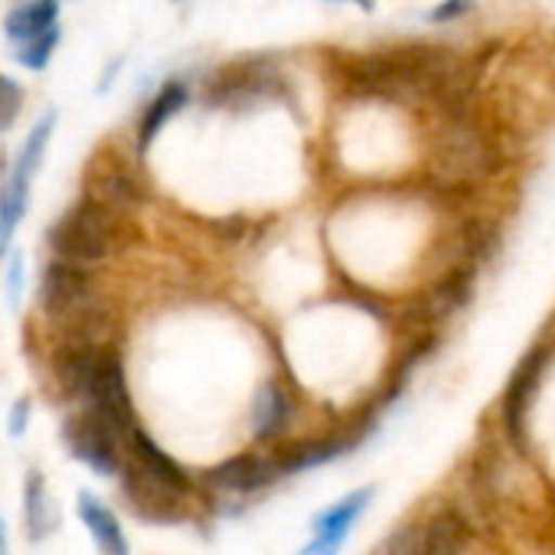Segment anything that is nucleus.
Instances as JSON below:
<instances>
[{"label":"nucleus","mask_w":555,"mask_h":555,"mask_svg":"<svg viewBox=\"0 0 555 555\" xmlns=\"http://www.w3.org/2000/svg\"><path fill=\"white\" fill-rule=\"evenodd\" d=\"M344 451H347V441H308V444L288 448L274 464H278V470H285V474H298V470H311L318 464H327Z\"/></svg>","instance_id":"nucleus-20"},{"label":"nucleus","mask_w":555,"mask_h":555,"mask_svg":"<svg viewBox=\"0 0 555 555\" xmlns=\"http://www.w3.org/2000/svg\"><path fill=\"white\" fill-rule=\"evenodd\" d=\"M461 548H464V519L448 509L431 516L422 539L415 542V555H461Z\"/></svg>","instance_id":"nucleus-19"},{"label":"nucleus","mask_w":555,"mask_h":555,"mask_svg":"<svg viewBox=\"0 0 555 555\" xmlns=\"http://www.w3.org/2000/svg\"><path fill=\"white\" fill-rule=\"evenodd\" d=\"M500 167L496 141L470 118L454 115L431 141L428 170L441 186L467 190L490 180Z\"/></svg>","instance_id":"nucleus-2"},{"label":"nucleus","mask_w":555,"mask_h":555,"mask_svg":"<svg viewBox=\"0 0 555 555\" xmlns=\"http://www.w3.org/2000/svg\"><path fill=\"white\" fill-rule=\"evenodd\" d=\"M474 8V0H444V4H438L428 17L435 21V24H444V21H454V17H461V14H467Z\"/></svg>","instance_id":"nucleus-24"},{"label":"nucleus","mask_w":555,"mask_h":555,"mask_svg":"<svg viewBox=\"0 0 555 555\" xmlns=\"http://www.w3.org/2000/svg\"><path fill=\"white\" fill-rule=\"evenodd\" d=\"M30 399H17L14 402V409H11V435L14 438H21L24 431H27V425H30Z\"/></svg>","instance_id":"nucleus-25"},{"label":"nucleus","mask_w":555,"mask_h":555,"mask_svg":"<svg viewBox=\"0 0 555 555\" xmlns=\"http://www.w3.org/2000/svg\"><path fill=\"white\" fill-rule=\"evenodd\" d=\"M138 238L141 229L125 209L99 206L92 199H82L73 209H66L63 219L53 222L50 229V248L56 251V258H69L82 264L118 255Z\"/></svg>","instance_id":"nucleus-1"},{"label":"nucleus","mask_w":555,"mask_h":555,"mask_svg":"<svg viewBox=\"0 0 555 555\" xmlns=\"http://www.w3.org/2000/svg\"><path fill=\"white\" fill-rule=\"evenodd\" d=\"M76 506H79V519L89 526V532H92V539H95V545H99L102 555H131L118 516L95 493H86L82 490L79 500H76Z\"/></svg>","instance_id":"nucleus-13"},{"label":"nucleus","mask_w":555,"mask_h":555,"mask_svg":"<svg viewBox=\"0 0 555 555\" xmlns=\"http://www.w3.org/2000/svg\"><path fill=\"white\" fill-rule=\"evenodd\" d=\"M56 128V115L40 118V125L30 131V138L21 147V157L14 164V173L8 180H0V258L11 248V238L27 212V196H30V180L40 170V160L47 154L50 134Z\"/></svg>","instance_id":"nucleus-3"},{"label":"nucleus","mask_w":555,"mask_h":555,"mask_svg":"<svg viewBox=\"0 0 555 555\" xmlns=\"http://www.w3.org/2000/svg\"><path fill=\"white\" fill-rule=\"evenodd\" d=\"M99 353H102L99 344H89V340H79V337H66L53 350V376H56V383H60V389L66 396H82L86 399V389H89Z\"/></svg>","instance_id":"nucleus-10"},{"label":"nucleus","mask_w":555,"mask_h":555,"mask_svg":"<svg viewBox=\"0 0 555 555\" xmlns=\"http://www.w3.org/2000/svg\"><path fill=\"white\" fill-rule=\"evenodd\" d=\"M56 43H60V27L53 24L50 30H43L40 37H34V40H27L24 47H21V66H27V69H34V73H40V69H47L50 66V56H53V50H56Z\"/></svg>","instance_id":"nucleus-21"},{"label":"nucleus","mask_w":555,"mask_h":555,"mask_svg":"<svg viewBox=\"0 0 555 555\" xmlns=\"http://www.w3.org/2000/svg\"><path fill=\"white\" fill-rule=\"evenodd\" d=\"M278 474L282 470H278L274 461H264L258 454H235V457L222 461L219 467H212L206 474V483L216 490H225V493H251V490L268 487Z\"/></svg>","instance_id":"nucleus-9"},{"label":"nucleus","mask_w":555,"mask_h":555,"mask_svg":"<svg viewBox=\"0 0 555 555\" xmlns=\"http://www.w3.org/2000/svg\"><path fill=\"white\" fill-rule=\"evenodd\" d=\"M24 108V86L11 76L0 73V134L11 131Z\"/></svg>","instance_id":"nucleus-22"},{"label":"nucleus","mask_w":555,"mask_h":555,"mask_svg":"<svg viewBox=\"0 0 555 555\" xmlns=\"http://www.w3.org/2000/svg\"><path fill=\"white\" fill-rule=\"evenodd\" d=\"M92 292V271L82 261L69 258H53L43 268L40 278V305L50 318H63L89 301Z\"/></svg>","instance_id":"nucleus-7"},{"label":"nucleus","mask_w":555,"mask_h":555,"mask_svg":"<svg viewBox=\"0 0 555 555\" xmlns=\"http://www.w3.org/2000/svg\"><path fill=\"white\" fill-rule=\"evenodd\" d=\"M545 360H548V350H545V347H542V350H532V353L519 363V370H516V376H513V383H509V389H506L503 415H506V428H509V435H513L516 441H522V435H526V412H529L532 392H535V386H539V376H542V370H545Z\"/></svg>","instance_id":"nucleus-12"},{"label":"nucleus","mask_w":555,"mask_h":555,"mask_svg":"<svg viewBox=\"0 0 555 555\" xmlns=\"http://www.w3.org/2000/svg\"><path fill=\"white\" fill-rule=\"evenodd\" d=\"M373 493H376L373 487H360V490L347 493L344 500H337L334 506L321 509V513L311 519L314 539L324 542V545H331L334 552H340L344 542H347V535H350V529H353V522H357V519L363 516V509L370 506Z\"/></svg>","instance_id":"nucleus-11"},{"label":"nucleus","mask_w":555,"mask_h":555,"mask_svg":"<svg viewBox=\"0 0 555 555\" xmlns=\"http://www.w3.org/2000/svg\"><path fill=\"white\" fill-rule=\"evenodd\" d=\"M288 415H292V402L285 396V389L278 383H264L255 396V405H251V428H255V438H274L282 435L285 425H288Z\"/></svg>","instance_id":"nucleus-15"},{"label":"nucleus","mask_w":555,"mask_h":555,"mask_svg":"<svg viewBox=\"0 0 555 555\" xmlns=\"http://www.w3.org/2000/svg\"><path fill=\"white\" fill-rule=\"evenodd\" d=\"M347 4H357V8H363V11H373V0H347Z\"/></svg>","instance_id":"nucleus-28"},{"label":"nucleus","mask_w":555,"mask_h":555,"mask_svg":"<svg viewBox=\"0 0 555 555\" xmlns=\"http://www.w3.org/2000/svg\"><path fill=\"white\" fill-rule=\"evenodd\" d=\"M86 399H89L92 412L112 425L115 435L134 431V409H131L125 370H121V360L112 347H102L95 370H92V379H89V389H86Z\"/></svg>","instance_id":"nucleus-5"},{"label":"nucleus","mask_w":555,"mask_h":555,"mask_svg":"<svg viewBox=\"0 0 555 555\" xmlns=\"http://www.w3.org/2000/svg\"><path fill=\"white\" fill-rule=\"evenodd\" d=\"M274 69L264 60H242V63H229L222 66L209 86H206V99L212 105H242L251 99H261L271 86H274Z\"/></svg>","instance_id":"nucleus-8"},{"label":"nucleus","mask_w":555,"mask_h":555,"mask_svg":"<svg viewBox=\"0 0 555 555\" xmlns=\"http://www.w3.org/2000/svg\"><path fill=\"white\" fill-rule=\"evenodd\" d=\"M216 229H219L222 242H235V238H242V232H245V219H242V216H229V219H219Z\"/></svg>","instance_id":"nucleus-26"},{"label":"nucleus","mask_w":555,"mask_h":555,"mask_svg":"<svg viewBox=\"0 0 555 555\" xmlns=\"http://www.w3.org/2000/svg\"><path fill=\"white\" fill-rule=\"evenodd\" d=\"M24 522L34 542L47 539L56 526V513L47 493V477L40 470H27V480H24Z\"/></svg>","instance_id":"nucleus-16"},{"label":"nucleus","mask_w":555,"mask_h":555,"mask_svg":"<svg viewBox=\"0 0 555 555\" xmlns=\"http://www.w3.org/2000/svg\"><path fill=\"white\" fill-rule=\"evenodd\" d=\"M60 17V4L56 0H27V4L14 8L4 21V30L11 40L27 43L34 37H40L43 30H50Z\"/></svg>","instance_id":"nucleus-18"},{"label":"nucleus","mask_w":555,"mask_h":555,"mask_svg":"<svg viewBox=\"0 0 555 555\" xmlns=\"http://www.w3.org/2000/svg\"><path fill=\"white\" fill-rule=\"evenodd\" d=\"M0 555H8V526H4V516H0Z\"/></svg>","instance_id":"nucleus-27"},{"label":"nucleus","mask_w":555,"mask_h":555,"mask_svg":"<svg viewBox=\"0 0 555 555\" xmlns=\"http://www.w3.org/2000/svg\"><path fill=\"white\" fill-rule=\"evenodd\" d=\"M21 292H24V258L14 255L8 261V295H11V305H21Z\"/></svg>","instance_id":"nucleus-23"},{"label":"nucleus","mask_w":555,"mask_h":555,"mask_svg":"<svg viewBox=\"0 0 555 555\" xmlns=\"http://www.w3.org/2000/svg\"><path fill=\"white\" fill-rule=\"evenodd\" d=\"M144 183L128 164V157L118 147H99L82 173V199H92L99 206L112 209H134L144 203Z\"/></svg>","instance_id":"nucleus-4"},{"label":"nucleus","mask_w":555,"mask_h":555,"mask_svg":"<svg viewBox=\"0 0 555 555\" xmlns=\"http://www.w3.org/2000/svg\"><path fill=\"white\" fill-rule=\"evenodd\" d=\"M66 448L73 451V457H79L86 467H92L102 477L118 474L121 457H118V435L112 431V425L105 418H99L92 409L82 415H73L63 428Z\"/></svg>","instance_id":"nucleus-6"},{"label":"nucleus","mask_w":555,"mask_h":555,"mask_svg":"<svg viewBox=\"0 0 555 555\" xmlns=\"http://www.w3.org/2000/svg\"><path fill=\"white\" fill-rule=\"evenodd\" d=\"M128 438H131V448H134V464H138L144 474H151L157 483H164V487L173 490L177 496H183V493L190 490V480H186V474L177 467V461H170V454H164L144 431L134 428Z\"/></svg>","instance_id":"nucleus-14"},{"label":"nucleus","mask_w":555,"mask_h":555,"mask_svg":"<svg viewBox=\"0 0 555 555\" xmlns=\"http://www.w3.org/2000/svg\"><path fill=\"white\" fill-rule=\"evenodd\" d=\"M183 105H186V89H183L180 82H167V86L151 99V105L144 108L141 128H138V147H141V154L151 147V141L160 134V128H164Z\"/></svg>","instance_id":"nucleus-17"}]
</instances>
